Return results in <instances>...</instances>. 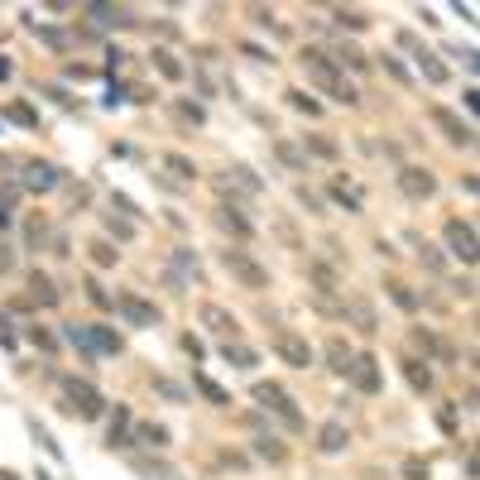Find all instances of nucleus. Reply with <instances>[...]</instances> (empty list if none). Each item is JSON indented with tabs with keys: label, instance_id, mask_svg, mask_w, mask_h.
I'll return each instance as SVG.
<instances>
[{
	"label": "nucleus",
	"instance_id": "09e8293b",
	"mask_svg": "<svg viewBox=\"0 0 480 480\" xmlns=\"http://www.w3.org/2000/svg\"><path fill=\"white\" fill-rule=\"evenodd\" d=\"M92 260H96V265H115V250H111V245H101V240H96V245H92Z\"/></svg>",
	"mask_w": 480,
	"mask_h": 480
},
{
	"label": "nucleus",
	"instance_id": "1a4fd4ad",
	"mask_svg": "<svg viewBox=\"0 0 480 480\" xmlns=\"http://www.w3.org/2000/svg\"><path fill=\"white\" fill-rule=\"evenodd\" d=\"M399 188L408 192L413 202H423V197H432V192H437V178H432L428 169H418V164H408V169H399Z\"/></svg>",
	"mask_w": 480,
	"mask_h": 480
},
{
	"label": "nucleus",
	"instance_id": "9d476101",
	"mask_svg": "<svg viewBox=\"0 0 480 480\" xmlns=\"http://www.w3.org/2000/svg\"><path fill=\"white\" fill-rule=\"evenodd\" d=\"M274 346H279V356H284L293 370H307V365H312V346H307L303 336H293V332H279V341H274Z\"/></svg>",
	"mask_w": 480,
	"mask_h": 480
},
{
	"label": "nucleus",
	"instance_id": "e433bc0d",
	"mask_svg": "<svg viewBox=\"0 0 480 480\" xmlns=\"http://www.w3.org/2000/svg\"><path fill=\"white\" fill-rule=\"evenodd\" d=\"M288 106L293 111H307V115H322V101H312L307 92H288Z\"/></svg>",
	"mask_w": 480,
	"mask_h": 480
},
{
	"label": "nucleus",
	"instance_id": "f257e3e1",
	"mask_svg": "<svg viewBox=\"0 0 480 480\" xmlns=\"http://www.w3.org/2000/svg\"><path fill=\"white\" fill-rule=\"evenodd\" d=\"M303 68L312 73V82H317V87H327V92L336 96V101H346V106H356V101H361V92H356V87H351V82L336 73V63H332L327 53L307 48V53H303Z\"/></svg>",
	"mask_w": 480,
	"mask_h": 480
},
{
	"label": "nucleus",
	"instance_id": "5701e85b",
	"mask_svg": "<svg viewBox=\"0 0 480 480\" xmlns=\"http://www.w3.org/2000/svg\"><path fill=\"white\" fill-rule=\"evenodd\" d=\"M231 183H236V188H245V192H260V188H265V183H260V178H255V173L245 169V164H236V169H231V173L221 178V188H231Z\"/></svg>",
	"mask_w": 480,
	"mask_h": 480
},
{
	"label": "nucleus",
	"instance_id": "ddd939ff",
	"mask_svg": "<svg viewBox=\"0 0 480 480\" xmlns=\"http://www.w3.org/2000/svg\"><path fill=\"white\" fill-rule=\"evenodd\" d=\"M87 15H92L101 29H125V24H135V15H130L125 5H87Z\"/></svg>",
	"mask_w": 480,
	"mask_h": 480
},
{
	"label": "nucleus",
	"instance_id": "f03ea898",
	"mask_svg": "<svg viewBox=\"0 0 480 480\" xmlns=\"http://www.w3.org/2000/svg\"><path fill=\"white\" fill-rule=\"evenodd\" d=\"M221 265H226L245 288H269V269H260L245 250H221Z\"/></svg>",
	"mask_w": 480,
	"mask_h": 480
},
{
	"label": "nucleus",
	"instance_id": "f704fd0d",
	"mask_svg": "<svg viewBox=\"0 0 480 480\" xmlns=\"http://www.w3.org/2000/svg\"><path fill=\"white\" fill-rule=\"evenodd\" d=\"M92 332V346L96 351H120V336L111 332V327H87Z\"/></svg>",
	"mask_w": 480,
	"mask_h": 480
},
{
	"label": "nucleus",
	"instance_id": "4468645a",
	"mask_svg": "<svg viewBox=\"0 0 480 480\" xmlns=\"http://www.w3.org/2000/svg\"><path fill=\"white\" fill-rule=\"evenodd\" d=\"M19 183L29 192H48V188H58V169H53V164H29Z\"/></svg>",
	"mask_w": 480,
	"mask_h": 480
},
{
	"label": "nucleus",
	"instance_id": "6e6d98bb",
	"mask_svg": "<svg viewBox=\"0 0 480 480\" xmlns=\"http://www.w3.org/2000/svg\"><path fill=\"white\" fill-rule=\"evenodd\" d=\"M87 293H92V303H101V307H111V298H106V288H96V284H87Z\"/></svg>",
	"mask_w": 480,
	"mask_h": 480
},
{
	"label": "nucleus",
	"instance_id": "4d7b16f0",
	"mask_svg": "<svg viewBox=\"0 0 480 480\" xmlns=\"http://www.w3.org/2000/svg\"><path fill=\"white\" fill-rule=\"evenodd\" d=\"M0 231H10V207L0 202Z\"/></svg>",
	"mask_w": 480,
	"mask_h": 480
},
{
	"label": "nucleus",
	"instance_id": "c756f323",
	"mask_svg": "<svg viewBox=\"0 0 480 480\" xmlns=\"http://www.w3.org/2000/svg\"><path fill=\"white\" fill-rule=\"evenodd\" d=\"M418 68H423V77H428V82H447V68L437 63V53H428V48H423V53H418Z\"/></svg>",
	"mask_w": 480,
	"mask_h": 480
},
{
	"label": "nucleus",
	"instance_id": "72a5a7b5",
	"mask_svg": "<svg viewBox=\"0 0 480 480\" xmlns=\"http://www.w3.org/2000/svg\"><path fill=\"white\" fill-rule=\"evenodd\" d=\"M380 63H384V73H389L394 82H403V87H413V73H408V68H403V63H399L394 53H380Z\"/></svg>",
	"mask_w": 480,
	"mask_h": 480
},
{
	"label": "nucleus",
	"instance_id": "7ed1b4c3",
	"mask_svg": "<svg viewBox=\"0 0 480 480\" xmlns=\"http://www.w3.org/2000/svg\"><path fill=\"white\" fill-rule=\"evenodd\" d=\"M63 389H68V399L73 403H63L68 413H82V418H101V408H106V399L96 394L87 380H63Z\"/></svg>",
	"mask_w": 480,
	"mask_h": 480
},
{
	"label": "nucleus",
	"instance_id": "6ab92c4d",
	"mask_svg": "<svg viewBox=\"0 0 480 480\" xmlns=\"http://www.w3.org/2000/svg\"><path fill=\"white\" fill-rule=\"evenodd\" d=\"M135 442L140 447H169V428L164 423H140L135 428Z\"/></svg>",
	"mask_w": 480,
	"mask_h": 480
},
{
	"label": "nucleus",
	"instance_id": "aec40b11",
	"mask_svg": "<svg viewBox=\"0 0 480 480\" xmlns=\"http://www.w3.org/2000/svg\"><path fill=\"white\" fill-rule=\"evenodd\" d=\"M173 265H178L173 288H188V279H197V255H192V250H173Z\"/></svg>",
	"mask_w": 480,
	"mask_h": 480
},
{
	"label": "nucleus",
	"instance_id": "79ce46f5",
	"mask_svg": "<svg viewBox=\"0 0 480 480\" xmlns=\"http://www.w3.org/2000/svg\"><path fill=\"white\" fill-rule=\"evenodd\" d=\"M332 202H336V207H346L351 216L361 211V197H356V192H346V188H332Z\"/></svg>",
	"mask_w": 480,
	"mask_h": 480
},
{
	"label": "nucleus",
	"instance_id": "864d4df0",
	"mask_svg": "<svg viewBox=\"0 0 480 480\" xmlns=\"http://www.w3.org/2000/svg\"><path fill=\"white\" fill-rule=\"evenodd\" d=\"M115 207H120V211H125V216H140V207H135V202H130V197H125V192H115Z\"/></svg>",
	"mask_w": 480,
	"mask_h": 480
},
{
	"label": "nucleus",
	"instance_id": "7c9ffc66",
	"mask_svg": "<svg viewBox=\"0 0 480 480\" xmlns=\"http://www.w3.org/2000/svg\"><path fill=\"white\" fill-rule=\"evenodd\" d=\"M346 312H351L356 322H361V332H375V307H370V303H361V298H351V303H346Z\"/></svg>",
	"mask_w": 480,
	"mask_h": 480
},
{
	"label": "nucleus",
	"instance_id": "423d86ee",
	"mask_svg": "<svg viewBox=\"0 0 480 480\" xmlns=\"http://www.w3.org/2000/svg\"><path fill=\"white\" fill-rule=\"evenodd\" d=\"M346 375H351V384H356L361 394H380V389H384V370H380V361H375V356H356Z\"/></svg>",
	"mask_w": 480,
	"mask_h": 480
},
{
	"label": "nucleus",
	"instance_id": "dca6fc26",
	"mask_svg": "<svg viewBox=\"0 0 480 480\" xmlns=\"http://www.w3.org/2000/svg\"><path fill=\"white\" fill-rule=\"evenodd\" d=\"M29 298H34L39 307H53V303H58V288H53L48 274H29Z\"/></svg>",
	"mask_w": 480,
	"mask_h": 480
},
{
	"label": "nucleus",
	"instance_id": "c03bdc74",
	"mask_svg": "<svg viewBox=\"0 0 480 480\" xmlns=\"http://www.w3.org/2000/svg\"><path fill=\"white\" fill-rule=\"evenodd\" d=\"M307 144H312V154H322V159H336V154H341V149H336L332 140H322V135H312Z\"/></svg>",
	"mask_w": 480,
	"mask_h": 480
},
{
	"label": "nucleus",
	"instance_id": "473e14b6",
	"mask_svg": "<svg viewBox=\"0 0 480 480\" xmlns=\"http://www.w3.org/2000/svg\"><path fill=\"white\" fill-rule=\"evenodd\" d=\"M5 120H15V125H29V130L39 125V115H34L24 101H10V106H5Z\"/></svg>",
	"mask_w": 480,
	"mask_h": 480
},
{
	"label": "nucleus",
	"instance_id": "9b49d317",
	"mask_svg": "<svg viewBox=\"0 0 480 480\" xmlns=\"http://www.w3.org/2000/svg\"><path fill=\"white\" fill-rule=\"evenodd\" d=\"M202 327L216 332V336H226V341H236V317L226 307H216V303H202Z\"/></svg>",
	"mask_w": 480,
	"mask_h": 480
},
{
	"label": "nucleus",
	"instance_id": "3c124183",
	"mask_svg": "<svg viewBox=\"0 0 480 480\" xmlns=\"http://www.w3.org/2000/svg\"><path fill=\"white\" fill-rule=\"evenodd\" d=\"M29 341H34V346H44V351H53V336H48L44 327H29Z\"/></svg>",
	"mask_w": 480,
	"mask_h": 480
},
{
	"label": "nucleus",
	"instance_id": "58836bf2",
	"mask_svg": "<svg viewBox=\"0 0 480 480\" xmlns=\"http://www.w3.org/2000/svg\"><path fill=\"white\" fill-rule=\"evenodd\" d=\"M255 457H265V461H284V447H279L274 437H260V442H255Z\"/></svg>",
	"mask_w": 480,
	"mask_h": 480
},
{
	"label": "nucleus",
	"instance_id": "4be33fe9",
	"mask_svg": "<svg viewBox=\"0 0 480 480\" xmlns=\"http://www.w3.org/2000/svg\"><path fill=\"white\" fill-rule=\"evenodd\" d=\"M327 361H332V370H336V375H346L356 356H351V346H346V341L336 336V341H327Z\"/></svg>",
	"mask_w": 480,
	"mask_h": 480
},
{
	"label": "nucleus",
	"instance_id": "2eb2a0df",
	"mask_svg": "<svg viewBox=\"0 0 480 480\" xmlns=\"http://www.w3.org/2000/svg\"><path fill=\"white\" fill-rule=\"evenodd\" d=\"M216 226H226V231H231V236H240V240H250V236H255V226H250L236 207H216Z\"/></svg>",
	"mask_w": 480,
	"mask_h": 480
},
{
	"label": "nucleus",
	"instance_id": "de8ad7c7",
	"mask_svg": "<svg viewBox=\"0 0 480 480\" xmlns=\"http://www.w3.org/2000/svg\"><path fill=\"white\" fill-rule=\"evenodd\" d=\"M34 437H39V442H44V452H48V457H63V447H58V442H53V437H48V432H44V428H39V423H34Z\"/></svg>",
	"mask_w": 480,
	"mask_h": 480
},
{
	"label": "nucleus",
	"instance_id": "0eeeda50",
	"mask_svg": "<svg viewBox=\"0 0 480 480\" xmlns=\"http://www.w3.org/2000/svg\"><path fill=\"white\" fill-rule=\"evenodd\" d=\"M432 120L447 130V140H452V144H461V149H471V144H476V130H471V120H461L457 111H447V106H432Z\"/></svg>",
	"mask_w": 480,
	"mask_h": 480
},
{
	"label": "nucleus",
	"instance_id": "bb28decb",
	"mask_svg": "<svg viewBox=\"0 0 480 480\" xmlns=\"http://www.w3.org/2000/svg\"><path fill=\"white\" fill-rule=\"evenodd\" d=\"M332 63H336V68H356V73H361V68H365V63H370V58H365V53H361V48H356V44H341V48H336V58H332Z\"/></svg>",
	"mask_w": 480,
	"mask_h": 480
},
{
	"label": "nucleus",
	"instance_id": "a18cd8bd",
	"mask_svg": "<svg viewBox=\"0 0 480 480\" xmlns=\"http://www.w3.org/2000/svg\"><path fill=\"white\" fill-rule=\"evenodd\" d=\"M403 476H408V480H428V461L408 457V461H403Z\"/></svg>",
	"mask_w": 480,
	"mask_h": 480
},
{
	"label": "nucleus",
	"instance_id": "49530a36",
	"mask_svg": "<svg viewBox=\"0 0 480 480\" xmlns=\"http://www.w3.org/2000/svg\"><path fill=\"white\" fill-rule=\"evenodd\" d=\"M106 226H111V231H115L120 240H130V236H135V221H120V216H106Z\"/></svg>",
	"mask_w": 480,
	"mask_h": 480
},
{
	"label": "nucleus",
	"instance_id": "f3484780",
	"mask_svg": "<svg viewBox=\"0 0 480 480\" xmlns=\"http://www.w3.org/2000/svg\"><path fill=\"white\" fill-rule=\"evenodd\" d=\"M408 240H413V250H418V260H423V265H428L432 274H442V269H447V260H442V250H437L432 240H423V236H408Z\"/></svg>",
	"mask_w": 480,
	"mask_h": 480
},
{
	"label": "nucleus",
	"instance_id": "603ef678",
	"mask_svg": "<svg viewBox=\"0 0 480 480\" xmlns=\"http://www.w3.org/2000/svg\"><path fill=\"white\" fill-rule=\"evenodd\" d=\"M178 111H183V115H188L192 125H202V120H207V115H202V106H192V101H183V106H178Z\"/></svg>",
	"mask_w": 480,
	"mask_h": 480
},
{
	"label": "nucleus",
	"instance_id": "393cba45",
	"mask_svg": "<svg viewBox=\"0 0 480 480\" xmlns=\"http://www.w3.org/2000/svg\"><path fill=\"white\" fill-rule=\"evenodd\" d=\"M221 356H226L231 365H240V370L260 365V356H255V351H245V346H236V341H221Z\"/></svg>",
	"mask_w": 480,
	"mask_h": 480
},
{
	"label": "nucleus",
	"instance_id": "c9c22d12",
	"mask_svg": "<svg viewBox=\"0 0 480 480\" xmlns=\"http://www.w3.org/2000/svg\"><path fill=\"white\" fill-rule=\"evenodd\" d=\"M274 154H279V159H284L288 169H307V159H303V154H298V149H293V144H288V140H274Z\"/></svg>",
	"mask_w": 480,
	"mask_h": 480
},
{
	"label": "nucleus",
	"instance_id": "b1692460",
	"mask_svg": "<svg viewBox=\"0 0 480 480\" xmlns=\"http://www.w3.org/2000/svg\"><path fill=\"white\" fill-rule=\"evenodd\" d=\"M403 375H408V384H413L418 394H428V389H432V370H428V361H408V365H403Z\"/></svg>",
	"mask_w": 480,
	"mask_h": 480
},
{
	"label": "nucleus",
	"instance_id": "ea45409f",
	"mask_svg": "<svg viewBox=\"0 0 480 480\" xmlns=\"http://www.w3.org/2000/svg\"><path fill=\"white\" fill-rule=\"evenodd\" d=\"M384 288H389V298H394V303H399L403 312H413V307H418V298H413V293H408L403 284H384Z\"/></svg>",
	"mask_w": 480,
	"mask_h": 480
},
{
	"label": "nucleus",
	"instance_id": "39448f33",
	"mask_svg": "<svg viewBox=\"0 0 480 480\" xmlns=\"http://www.w3.org/2000/svg\"><path fill=\"white\" fill-rule=\"evenodd\" d=\"M447 250L461 260V265H476V226H466V221H447Z\"/></svg>",
	"mask_w": 480,
	"mask_h": 480
},
{
	"label": "nucleus",
	"instance_id": "a878e982",
	"mask_svg": "<svg viewBox=\"0 0 480 480\" xmlns=\"http://www.w3.org/2000/svg\"><path fill=\"white\" fill-rule=\"evenodd\" d=\"M63 341H68V346H77V351L92 361L96 346H92V332H87V327H77V322H73V327H63Z\"/></svg>",
	"mask_w": 480,
	"mask_h": 480
},
{
	"label": "nucleus",
	"instance_id": "20e7f679",
	"mask_svg": "<svg viewBox=\"0 0 480 480\" xmlns=\"http://www.w3.org/2000/svg\"><path fill=\"white\" fill-rule=\"evenodd\" d=\"M255 399H260L265 408H274V413L284 418L288 428H303V413L293 408V399H288V394L279 389V384H255Z\"/></svg>",
	"mask_w": 480,
	"mask_h": 480
},
{
	"label": "nucleus",
	"instance_id": "8fccbe9b",
	"mask_svg": "<svg viewBox=\"0 0 480 480\" xmlns=\"http://www.w3.org/2000/svg\"><path fill=\"white\" fill-rule=\"evenodd\" d=\"M399 48H413V58H418V53H423V44H418V39H413V29H399Z\"/></svg>",
	"mask_w": 480,
	"mask_h": 480
},
{
	"label": "nucleus",
	"instance_id": "13d9d810",
	"mask_svg": "<svg viewBox=\"0 0 480 480\" xmlns=\"http://www.w3.org/2000/svg\"><path fill=\"white\" fill-rule=\"evenodd\" d=\"M10 73H15V68H10V58H0V82H10Z\"/></svg>",
	"mask_w": 480,
	"mask_h": 480
},
{
	"label": "nucleus",
	"instance_id": "cd10ccee",
	"mask_svg": "<svg viewBox=\"0 0 480 480\" xmlns=\"http://www.w3.org/2000/svg\"><path fill=\"white\" fill-rule=\"evenodd\" d=\"M413 341H418V346H423L428 356H442V361H452V351H447V346H442V341H437V336H432L428 327H413Z\"/></svg>",
	"mask_w": 480,
	"mask_h": 480
},
{
	"label": "nucleus",
	"instance_id": "6e6552de",
	"mask_svg": "<svg viewBox=\"0 0 480 480\" xmlns=\"http://www.w3.org/2000/svg\"><path fill=\"white\" fill-rule=\"evenodd\" d=\"M115 312H120L130 327H159V312H154L144 298H135V293H120V298H115Z\"/></svg>",
	"mask_w": 480,
	"mask_h": 480
},
{
	"label": "nucleus",
	"instance_id": "c85d7f7f",
	"mask_svg": "<svg viewBox=\"0 0 480 480\" xmlns=\"http://www.w3.org/2000/svg\"><path fill=\"white\" fill-rule=\"evenodd\" d=\"M192 384H197V389H202V394H207L216 408H226V403H231V394H226V389H221L216 380H207V375H192Z\"/></svg>",
	"mask_w": 480,
	"mask_h": 480
},
{
	"label": "nucleus",
	"instance_id": "37998d69",
	"mask_svg": "<svg viewBox=\"0 0 480 480\" xmlns=\"http://www.w3.org/2000/svg\"><path fill=\"white\" fill-rule=\"evenodd\" d=\"M34 34H39L44 44H53V48H63V44H68V34H63V29H48V24H34Z\"/></svg>",
	"mask_w": 480,
	"mask_h": 480
},
{
	"label": "nucleus",
	"instance_id": "f8f14e48",
	"mask_svg": "<svg viewBox=\"0 0 480 480\" xmlns=\"http://www.w3.org/2000/svg\"><path fill=\"white\" fill-rule=\"evenodd\" d=\"M346 442H351V432H346V423H322V432H317V452H327V457H336V452H346Z\"/></svg>",
	"mask_w": 480,
	"mask_h": 480
},
{
	"label": "nucleus",
	"instance_id": "a211bd4d",
	"mask_svg": "<svg viewBox=\"0 0 480 480\" xmlns=\"http://www.w3.org/2000/svg\"><path fill=\"white\" fill-rule=\"evenodd\" d=\"M111 447H130V408L115 403V418H111Z\"/></svg>",
	"mask_w": 480,
	"mask_h": 480
},
{
	"label": "nucleus",
	"instance_id": "412c9836",
	"mask_svg": "<svg viewBox=\"0 0 480 480\" xmlns=\"http://www.w3.org/2000/svg\"><path fill=\"white\" fill-rule=\"evenodd\" d=\"M154 68H159V73H164L169 82H183V73H188V68H183V63H178V58H173L169 48H154Z\"/></svg>",
	"mask_w": 480,
	"mask_h": 480
},
{
	"label": "nucleus",
	"instance_id": "a19ab883",
	"mask_svg": "<svg viewBox=\"0 0 480 480\" xmlns=\"http://www.w3.org/2000/svg\"><path fill=\"white\" fill-rule=\"evenodd\" d=\"M154 389H159L164 399H173V403H188V389H183V384H173V380H154Z\"/></svg>",
	"mask_w": 480,
	"mask_h": 480
},
{
	"label": "nucleus",
	"instance_id": "4c0bfd02",
	"mask_svg": "<svg viewBox=\"0 0 480 480\" xmlns=\"http://www.w3.org/2000/svg\"><path fill=\"white\" fill-rule=\"evenodd\" d=\"M164 169H173V173H178V178H188V183H192V173H197V169H192V159H183V154H164Z\"/></svg>",
	"mask_w": 480,
	"mask_h": 480
},
{
	"label": "nucleus",
	"instance_id": "2f4dec72",
	"mask_svg": "<svg viewBox=\"0 0 480 480\" xmlns=\"http://www.w3.org/2000/svg\"><path fill=\"white\" fill-rule=\"evenodd\" d=\"M332 19H336L341 29H356V34L370 24V19H365V10H332Z\"/></svg>",
	"mask_w": 480,
	"mask_h": 480
},
{
	"label": "nucleus",
	"instance_id": "5fc2aeb1",
	"mask_svg": "<svg viewBox=\"0 0 480 480\" xmlns=\"http://www.w3.org/2000/svg\"><path fill=\"white\" fill-rule=\"evenodd\" d=\"M183 346H188L192 361H202V341H197V336H183Z\"/></svg>",
	"mask_w": 480,
	"mask_h": 480
}]
</instances>
